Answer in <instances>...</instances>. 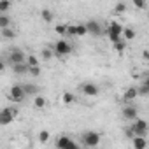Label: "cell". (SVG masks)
I'll return each instance as SVG.
<instances>
[{
  "label": "cell",
  "instance_id": "cell-1",
  "mask_svg": "<svg viewBox=\"0 0 149 149\" xmlns=\"http://www.w3.org/2000/svg\"><path fill=\"white\" fill-rule=\"evenodd\" d=\"M123 26L118 23V21H112L111 25H109V28H107V35H109V40L114 44V42H119V40H123Z\"/></svg>",
  "mask_w": 149,
  "mask_h": 149
},
{
  "label": "cell",
  "instance_id": "cell-2",
  "mask_svg": "<svg viewBox=\"0 0 149 149\" xmlns=\"http://www.w3.org/2000/svg\"><path fill=\"white\" fill-rule=\"evenodd\" d=\"M26 97V93H25V88L23 86H19V84H14L11 90H9V98L14 102V104H19V102H23V98Z\"/></svg>",
  "mask_w": 149,
  "mask_h": 149
},
{
  "label": "cell",
  "instance_id": "cell-3",
  "mask_svg": "<svg viewBox=\"0 0 149 149\" xmlns=\"http://www.w3.org/2000/svg\"><path fill=\"white\" fill-rule=\"evenodd\" d=\"M83 144L86 147H95L100 144V133L98 132H86L83 133Z\"/></svg>",
  "mask_w": 149,
  "mask_h": 149
},
{
  "label": "cell",
  "instance_id": "cell-4",
  "mask_svg": "<svg viewBox=\"0 0 149 149\" xmlns=\"http://www.w3.org/2000/svg\"><path fill=\"white\" fill-rule=\"evenodd\" d=\"M18 116V109H14V107H6L4 111H2V114H0V125H9L11 121H14V118Z\"/></svg>",
  "mask_w": 149,
  "mask_h": 149
},
{
  "label": "cell",
  "instance_id": "cell-5",
  "mask_svg": "<svg viewBox=\"0 0 149 149\" xmlns=\"http://www.w3.org/2000/svg\"><path fill=\"white\" fill-rule=\"evenodd\" d=\"M72 53V46L67 42V40H58L56 44H54V54H58V56H65V54H70Z\"/></svg>",
  "mask_w": 149,
  "mask_h": 149
},
{
  "label": "cell",
  "instance_id": "cell-6",
  "mask_svg": "<svg viewBox=\"0 0 149 149\" xmlns=\"http://www.w3.org/2000/svg\"><path fill=\"white\" fill-rule=\"evenodd\" d=\"M9 61H11V65L23 63V61H26V56H25V53L19 47H13L11 53H9Z\"/></svg>",
  "mask_w": 149,
  "mask_h": 149
},
{
  "label": "cell",
  "instance_id": "cell-7",
  "mask_svg": "<svg viewBox=\"0 0 149 149\" xmlns=\"http://www.w3.org/2000/svg\"><path fill=\"white\" fill-rule=\"evenodd\" d=\"M56 147H58V149H76L77 144L74 142L72 139H68L67 135H61V137L56 140Z\"/></svg>",
  "mask_w": 149,
  "mask_h": 149
},
{
  "label": "cell",
  "instance_id": "cell-8",
  "mask_svg": "<svg viewBox=\"0 0 149 149\" xmlns=\"http://www.w3.org/2000/svg\"><path fill=\"white\" fill-rule=\"evenodd\" d=\"M132 130H133L135 135H146L147 130H149V126H147V123L144 119H135L133 125H132Z\"/></svg>",
  "mask_w": 149,
  "mask_h": 149
},
{
  "label": "cell",
  "instance_id": "cell-9",
  "mask_svg": "<svg viewBox=\"0 0 149 149\" xmlns=\"http://www.w3.org/2000/svg\"><path fill=\"white\" fill-rule=\"evenodd\" d=\"M81 91L88 97H97L100 93V88L93 83H84V84H81Z\"/></svg>",
  "mask_w": 149,
  "mask_h": 149
},
{
  "label": "cell",
  "instance_id": "cell-10",
  "mask_svg": "<svg viewBox=\"0 0 149 149\" xmlns=\"http://www.w3.org/2000/svg\"><path fill=\"white\" fill-rule=\"evenodd\" d=\"M86 26H88V33H91V35H100L102 33V26H100V23L98 21H95V19H90L88 23H86Z\"/></svg>",
  "mask_w": 149,
  "mask_h": 149
},
{
  "label": "cell",
  "instance_id": "cell-11",
  "mask_svg": "<svg viewBox=\"0 0 149 149\" xmlns=\"http://www.w3.org/2000/svg\"><path fill=\"white\" fill-rule=\"evenodd\" d=\"M123 118H125L126 121H135V119H137V109H135L133 105L123 107Z\"/></svg>",
  "mask_w": 149,
  "mask_h": 149
},
{
  "label": "cell",
  "instance_id": "cell-12",
  "mask_svg": "<svg viewBox=\"0 0 149 149\" xmlns=\"http://www.w3.org/2000/svg\"><path fill=\"white\" fill-rule=\"evenodd\" d=\"M13 70H14V74H18V76H23V74H26V72L30 70V65H28L26 61L16 63V65H13Z\"/></svg>",
  "mask_w": 149,
  "mask_h": 149
},
{
  "label": "cell",
  "instance_id": "cell-13",
  "mask_svg": "<svg viewBox=\"0 0 149 149\" xmlns=\"http://www.w3.org/2000/svg\"><path fill=\"white\" fill-rule=\"evenodd\" d=\"M132 144H133V147H135V149H144V147L147 146V140L144 139V135H135Z\"/></svg>",
  "mask_w": 149,
  "mask_h": 149
},
{
  "label": "cell",
  "instance_id": "cell-14",
  "mask_svg": "<svg viewBox=\"0 0 149 149\" xmlns=\"http://www.w3.org/2000/svg\"><path fill=\"white\" fill-rule=\"evenodd\" d=\"M135 97H139V88H128V90L125 91V95H123L125 102H130V100H133Z\"/></svg>",
  "mask_w": 149,
  "mask_h": 149
},
{
  "label": "cell",
  "instance_id": "cell-15",
  "mask_svg": "<svg viewBox=\"0 0 149 149\" xmlns=\"http://www.w3.org/2000/svg\"><path fill=\"white\" fill-rule=\"evenodd\" d=\"M23 88H25V93H26L28 97H32V95H37V93H39V86H35V84H32V83L23 84Z\"/></svg>",
  "mask_w": 149,
  "mask_h": 149
},
{
  "label": "cell",
  "instance_id": "cell-16",
  "mask_svg": "<svg viewBox=\"0 0 149 149\" xmlns=\"http://www.w3.org/2000/svg\"><path fill=\"white\" fill-rule=\"evenodd\" d=\"M40 18H42L46 23H51V21L54 19V14H53L49 9H42V13H40Z\"/></svg>",
  "mask_w": 149,
  "mask_h": 149
},
{
  "label": "cell",
  "instance_id": "cell-17",
  "mask_svg": "<svg viewBox=\"0 0 149 149\" xmlns=\"http://www.w3.org/2000/svg\"><path fill=\"white\" fill-rule=\"evenodd\" d=\"M2 37H4L6 40H11V39L16 37V32H14L13 28H9V26H7V28H2Z\"/></svg>",
  "mask_w": 149,
  "mask_h": 149
},
{
  "label": "cell",
  "instance_id": "cell-18",
  "mask_svg": "<svg viewBox=\"0 0 149 149\" xmlns=\"http://www.w3.org/2000/svg\"><path fill=\"white\" fill-rule=\"evenodd\" d=\"M61 102H63L65 105H70V104H74V102H76V97H74L72 93H63V97H61Z\"/></svg>",
  "mask_w": 149,
  "mask_h": 149
},
{
  "label": "cell",
  "instance_id": "cell-19",
  "mask_svg": "<svg viewBox=\"0 0 149 149\" xmlns=\"http://www.w3.org/2000/svg\"><path fill=\"white\" fill-rule=\"evenodd\" d=\"M123 39H125V40L135 39V30H133V28H125V30H123Z\"/></svg>",
  "mask_w": 149,
  "mask_h": 149
},
{
  "label": "cell",
  "instance_id": "cell-20",
  "mask_svg": "<svg viewBox=\"0 0 149 149\" xmlns=\"http://www.w3.org/2000/svg\"><path fill=\"white\" fill-rule=\"evenodd\" d=\"M33 105H35L37 109H44V107H46V98L40 97V95H37L35 100H33Z\"/></svg>",
  "mask_w": 149,
  "mask_h": 149
},
{
  "label": "cell",
  "instance_id": "cell-21",
  "mask_svg": "<svg viewBox=\"0 0 149 149\" xmlns=\"http://www.w3.org/2000/svg\"><path fill=\"white\" fill-rule=\"evenodd\" d=\"M11 25V18L6 16V13H2V16H0V28H7Z\"/></svg>",
  "mask_w": 149,
  "mask_h": 149
},
{
  "label": "cell",
  "instance_id": "cell-22",
  "mask_svg": "<svg viewBox=\"0 0 149 149\" xmlns=\"http://www.w3.org/2000/svg\"><path fill=\"white\" fill-rule=\"evenodd\" d=\"M67 35L77 37V25H67Z\"/></svg>",
  "mask_w": 149,
  "mask_h": 149
},
{
  "label": "cell",
  "instance_id": "cell-23",
  "mask_svg": "<svg viewBox=\"0 0 149 149\" xmlns=\"http://www.w3.org/2000/svg\"><path fill=\"white\" fill-rule=\"evenodd\" d=\"M11 7V0H0V13H7Z\"/></svg>",
  "mask_w": 149,
  "mask_h": 149
},
{
  "label": "cell",
  "instance_id": "cell-24",
  "mask_svg": "<svg viewBox=\"0 0 149 149\" xmlns=\"http://www.w3.org/2000/svg\"><path fill=\"white\" fill-rule=\"evenodd\" d=\"M86 33H88V26L83 25V23H79L77 25V37H84Z\"/></svg>",
  "mask_w": 149,
  "mask_h": 149
},
{
  "label": "cell",
  "instance_id": "cell-25",
  "mask_svg": "<svg viewBox=\"0 0 149 149\" xmlns=\"http://www.w3.org/2000/svg\"><path fill=\"white\" fill-rule=\"evenodd\" d=\"M26 63H28L30 67H37V65H39V60H37V56H33V54H28V58H26Z\"/></svg>",
  "mask_w": 149,
  "mask_h": 149
},
{
  "label": "cell",
  "instance_id": "cell-26",
  "mask_svg": "<svg viewBox=\"0 0 149 149\" xmlns=\"http://www.w3.org/2000/svg\"><path fill=\"white\" fill-rule=\"evenodd\" d=\"M39 140H40L42 144H46V142L49 140V132H47V130H42V132L39 133Z\"/></svg>",
  "mask_w": 149,
  "mask_h": 149
},
{
  "label": "cell",
  "instance_id": "cell-27",
  "mask_svg": "<svg viewBox=\"0 0 149 149\" xmlns=\"http://www.w3.org/2000/svg\"><path fill=\"white\" fill-rule=\"evenodd\" d=\"M139 95H142V97H147V95H149V84H146V83H144V84L139 88Z\"/></svg>",
  "mask_w": 149,
  "mask_h": 149
},
{
  "label": "cell",
  "instance_id": "cell-28",
  "mask_svg": "<svg viewBox=\"0 0 149 149\" xmlns=\"http://www.w3.org/2000/svg\"><path fill=\"white\" fill-rule=\"evenodd\" d=\"M114 11H116L118 14H123V13L126 11V4H123V2H119V4H118V6L114 7Z\"/></svg>",
  "mask_w": 149,
  "mask_h": 149
},
{
  "label": "cell",
  "instance_id": "cell-29",
  "mask_svg": "<svg viewBox=\"0 0 149 149\" xmlns=\"http://www.w3.org/2000/svg\"><path fill=\"white\" fill-rule=\"evenodd\" d=\"M112 46H114V49H116V51H119V53H123V51H125V42H123V40H119V42H114Z\"/></svg>",
  "mask_w": 149,
  "mask_h": 149
},
{
  "label": "cell",
  "instance_id": "cell-30",
  "mask_svg": "<svg viewBox=\"0 0 149 149\" xmlns=\"http://www.w3.org/2000/svg\"><path fill=\"white\" fill-rule=\"evenodd\" d=\"M53 53H54V51H51V49H47V47H46V49H42V58H44V60H51Z\"/></svg>",
  "mask_w": 149,
  "mask_h": 149
},
{
  "label": "cell",
  "instance_id": "cell-31",
  "mask_svg": "<svg viewBox=\"0 0 149 149\" xmlns=\"http://www.w3.org/2000/svg\"><path fill=\"white\" fill-rule=\"evenodd\" d=\"M133 6L137 9H144L146 7V0H133Z\"/></svg>",
  "mask_w": 149,
  "mask_h": 149
},
{
  "label": "cell",
  "instance_id": "cell-32",
  "mask_svg": "<svg viewBox=\"0 0 149 149\" xmlns=\"http://www.w3.org/2000/svg\"><path fill=\"white\" fill-rule=\"evenodd\" d=\"M56 33L65 35V33H67V26H65V25H58V26H56Z\"/></svg>",
  "mask_w": 149,
  "mask_h": 149
},
{
  "label": "cell",
  "instance_id": "cell-33",
  "mask_svg": "<svg viewBox=\"0 0 149 149\" xmlns=\"http://www.w3.org/2000/svg\"><path fill=\"white\" fill-rule=\"evenodd\" d=\"M28 72L32 74V76H39V74H40V67H39V65H37V67H30Z\"/></svg>",
  "mask_w": 149,
  "mask_h": 149
},
{
  "label": "cell",
  "instance_id": "cell-34",
  "mask_svg": "<svg viewBox=\"0 0 149 149\" xmlns=\"http://www.w3.org/2000/svg\"><path fill=\"white\" fill-rule=\"evenodd\" d=\"M125 135H126V137H130V139H133V137H135V133H133V130H132V128H126V130H125Z\"/></svg>",
  "mask_w": 149,
  "mask_h": 149
},
{
  "label": "cell",
  "instance_id": "cell-35",
  "mask_svg": "<svg viewBox=\"0 0 149 149\" xmlns=\"http://www.w3.org/2000/svg\"><path fill=\"white\" fill-rule=\"evenodd\" d=\"M144 58H147V60H149V51H144Z\"/></svg>",
  "mask_w": 149,
  "mask_h": 149
},
{
  "label": "cell",
  "instance_id": "cell-36",
  "mask_svg": "<svg viewBox=\"0 0 149 149\" xmlns=\"http://www.w3.org/2000/svg\"><path fill=\"white\" fill-rule=\"evenodd\" d=\"M146 84H149V77H147V79H146Z\"/></svg>",
  "mask_w": 149,
  "mask_h": 149
}]
</instances>
